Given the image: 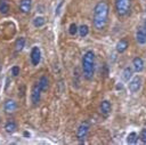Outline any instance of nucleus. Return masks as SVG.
Returning a JSON list of instances; mask_svg holds the SVG:
<instances>
[{
	"label": "nucleus",
	"instance_id": "1",
	"mask_svg": "<svg viewBox=\"0 0 146 145\" xmlns=\"http://www.w3.org/2000/svg\"><path fill=\"white\" fill-rule=\"evenodd\" d=\"M108 11H110V6L105 0H100L97 2V5L94 8V17H92L94 27L96 30L102 31L105 29L108 18Z\"/></svg>",
	"mask_w": 146,
	"mask_h": 145
},
{
	"label": "nucleus",
	"instance_id": "2",
	"mask_svg": "<svg viewBox=\"0 0 146 145\" xmlns=\"http://www.w3.org/2000/svg\"><path fill=\"white\" fill-rule=\"evenodd\" d=\"M82 72L87 80H91L95 72V54L92 50L86 51L82 57Z\"/></svg>",
	"mask_w": 146,
	"mask_h": 145
},
{
	"label": "nucleus",
	"instance_id": "3",
	"mask_svg": "<svg viewBox=\"0 0 146 145\" xmlns=\"http://www.w3.org/2000/svg\"><path fill=\"white\" fill-rule=\"evenodd\" d=\"M115 11L119 16H127L131 8V0H115L114 1Z\"/></svg>",
	"mask_w": 146,
	"mask_h": 145
},
{
	"label": "nucleus",
	"instance_id": "4",
	"mask_svg": "<svg viewBox=\"0 0 146 145\" xmlns=\"http://www.w3.org/2000/svg\"><path fill=\"white\" fill-rule=\"evenodd\" d=\"M89 122L88 121H83L80 123V126L78 127V130H76V138L79 139V142H84L88 137V134H89Z\"/></svg>",
	"mask_w": 146,
	"mask_h": 145
},
{
	"label": "nucleus",
	"instance_id": "5",
	"mask_svg": "<svg viewBox=\"0 0 146 145\" xmlns=\"http://www.w3.org/2000/svg\"><path fill=\"white\" fill-rule=\"evenodd\" d=\"M40 95H41V89H40L39 84L35 83L32 88V91H31V100H32L33 105H36L40 102Z\"/></svg>",
	"mask_w": 146,
	"mask_h": 145
},
{
	"label": "nucleus",
	"instance_id": "6",
	"mask_svg": "<svg viewBox=\"0 0 146 145\" xmlns=\"http://www.w3.org/2000/svg\"><path fill=\"white\" fill-rule=\"evenodd\" d=\"M40 59H41L40 48L39 47H33L32 50H31V63H32V65L36 66L40 63Z\"/></svg>",
	"mask_w": 146,
	"mask_h": 145
},
{
	"label": "nucleus",
	"instance_id": "7",
	"mask_svg": "<svg viewBox=\"0 0 146 145\" xmlns=\"http://www.w3.org/2000/svg\"><path fill=\"white\" fill-rule=\"evenodd\" d=\"M140 86H141V78H140L139 75H137V76H135V78L130 81V83H129V89H130L131 92H136V91H138V90L140 89Z\"/></svg>",
	"mask_w": 146,
	"mask_h": 145
},
{
	"label": "nucleus",
	"instance_id": "8",
	"mask_svg": "<svg viewBox=\"0 0 146 145\" xmlns=\"http://www.w3.org/2000/svg\"><path fill=\"white\" fill-rule=\"evenodd\" d=\"M32 8V0H21L19 2V10L23 14H29Z\"/></svg>",
	"mask_w": 146,
	"mask_h": 145
},
{
	"label": "nucleus",
	"instance_id": "9",
	"mask_svg": "<svg viewBox=\"0 0 146 145\" xmlns=\"http://www.w3.org/2000/svg\"><path fill=\"white\" fill-rule=\"evenodd\" d=\"M136 40L139 45H144L146 43V30L144 27H140L137 30V33H136Z\"/></svg>",
	"mask_w": 146,
	"mask_h": 145
},
{
	"label": "nucleus",
	"instance_id": "10",
	"mask_svg": "<svg viewBox=\"0 0 146 145\" xmlns=\"http://www.w3.org/2000/svg\"><path fill=\"white\" fill-rule=\"evenodd\" d=\"M17 105H16V102L14 99H7L5 102V105H3V110L6 113H13L15 110H16Z\"/></svg>",
	"mask_w": 146,
	"mask_h": 145
},
{
	"label": "nucleus",
	"instance_id": "11",
	"mask_svg": "<svg viewBox=\"0 0 146 145\" xmlns=\"http://www.w3.org/2000/svg\"><path fill=\"white\" fill-rule=\"evenodd\" d=\"M132 65H133V70L136 71V72H141L143 70H144V61H143V58H140V57H135L133 59H132Z\"/></svg>",
	"mask_w": 146,
	"mask_h": 145
},
{
	"label": "nucleus",
	"instance_id": "12",
	"mask_svg": "<svg viewBox=\"0 0 146 145\" xmlns=\"http://www.w3.org/2000/svg\"><path fill=\"white\" fill-rule=\"evenodd\" d=\"M99 111L103 115L107 116L110 113H111V103L108 100H103L100 103V106H99Z\"/></svg>",
	"mask_w": 146,
	"mask_h": 145
},
{
	"label": "nucleus",
	"instance_id": "13",
	"mask_svg": "<svg viewBox=\"0 0 146 145\" xmlns=\"http://www.w3.org/2000/svg\"><path fill=\"white\" fill-rule=\"evenodd\" d=\"M129 47V42L127 41V39H121L117 43H116V51L117 53H124Z\"/></svg>",
	"mask_w": 146,
	"mask_h": 145
},
{
	"label": "nucleus",
	"instance_id": "14",
	"mask_svg": "<svg viewBox=\"0 0 146 145\" xmlns=\"http://www.w3.org/2000/svg\"><path fill=\"white\" fill-rule=\"evenodd\" d=\"M38 84H39L41 91H46V90L48 89V87H49V80H48V78H47L46 75H42V76L39 79Z\"/></svg>",
	"mask_w": 146,
	"mask_h": 145
},
{
	"label": "nucleus",
	"instance_id": "15",
	"mask_svg": "<svg viewBox=\"0 0 146 145\" xmlns=\"http://www.w3.org/2000/svg\"><path fill=\"white\" fill-rule=\"evenodd\" d=\"M9 11V2L8 0H0V14H8Z\"/></svg>",
	"mask_w": 146,
	"mask_h": 145
},
{
	"label": "nucleus",
	"instance_id": "16",
	"mask_svg": "<svg viewBox=\"0 0 146 145\" xmlns=\"http://www.w3.org/2000/svg\"><path fill=\"white\" fill-rule=\"evenodd\" d=\"M16 129H17V126H16V123H15L14 121H8V122L6 123V126H5V130H6L8 134H13Z\"/></svg>",
	"mask_w": 146,
	"mask_h": 145
},
{
	"label": "nucleus",
	"instance_id": "17",
	"mask_svg": "<svg viewBox=\"0 0 146 145\" xmlns=\"http://www.w3.org/2000/svg\"><path fill=\"white\" fill-rule=\"evenodd\" d=\"M78 32H79V34H80V37H81V38L87 37V35H88V33H89V27H88V25L82 24L81 26H79V27H78Z\"/></svg>",
	"mask_w": 146,
	"mask_h": 145
},
{
	"label": "nucleus",
	"instance_id": "18",
	"mask_svg": "<svg viewBox=\"0 0 146 145\" xmlns=\"http://www.w3.org/2000/svg\"><path fill=\"white\" fill-rule=\"evenodd\" d=\"M24 46H25V39L24 38H19L15 42V50L16 51H22Z\"/></svg>",
	"mask_w": 146,
	"mask_h": 145
},
{
	"label": "nucleus",
	"instance_id": "19",
	"mask_svg": "<svg viewBox=\"0 0 146 145\" xmlns=\"http://www.w3.org/2000/svg\"><path fill=\"white\" fill-rule=\"evenodd\" d=\"M131 76H132V69L128 66V67H125V69L123 70V72H122V78H123L124 81H129V79H131Z\"/></svg>",
	"mask_w": 146,
	"mask_h": 145
},
{
	"label": "nucleus",
	"instance_id": "20",
	"mask_svg": "<svg viewBox=\"0 0 146 145\" xmlns=\"http://www.w3.org/2000/svg\"><path fill=\"white\" fill-rule=\"evenodd\" d=\"M44 23H46V19H44L42 16H38V17H35V18L33 19V25H34L35 27H41V26L44 25Z\"/></svg>",
	"mask_w": 146,
	"mask_h": 145
},
{
	"label": "nucleus",
	"instance_id": "21",
	"mask_svg": "<svg viewBox=\"0 0 146 145\" xmlns=\"http://www.w3.org/2000/svg\"><path fill=\"white\" fill-rule=\"evenodd\" d=\"M138 140V135L136 132H130L127 137V143L128 144H136Z\"/></svg>",
	"mask_w": 146,
	"mask_h": 145
},
{
	"label": "nucleus",
	"instance_id": "22",
	"mask_svg": "<svg viewBox=\"0 0 146 145\" xmlns=\"http://www.w3.org/2000/svg\"><path fill=\"white\" fill-rule=\"evenodd\" d=\"M68 33H70L71 35H75V34L78 33V26H76L75 23H72V24L70 25V27H68Z\"/></svg>",
	"mask_w": 146,
	"mask_h": 145
},
{
	"label": "nucleus",
	"instance_id": "23",
	"mask_svg": "<svg viewBox=\"0 0 146 145\" xmlns=\"http://www.w3.org/2000/svg\"><path fill=\"white\" fill-rule=\"evenodd\" d=\"M139 139H140L143 143H146V128H144V129L140 131V135H139Z\"/></svg>",
	"mask_w": 146,
	"mask_h": 145
},
{
	"label": "nucleus",
	"instance_id": "24",
	"mask_svg": "<svg viewBox=\"0 0 146 145\" xmlns=\"http://www.w3.org/2000/svg\"><path fill=\"white\" fill-rule=\"evenodd\" d=\"M11 74H13L14 76H17V75L19 74V67H18V66H13V67H11Z\"/></svg>",
	"mask_w": 146,
	"mask_h": 145
},
{
	"label": "nucleus",
	"instance_id": "25",
	"mask_svg": "<svg viewBox=\"0 0 146 145\" xmlns=\"http://www.w3.org/2000/svg\"><path fill=\"white\" fill-rule=\"evenodd\" d=\"M62 6H63V1H60V2L58 3V6H57V8H56V11H55V15H58V14H59V9H60Z\"/></svg>",
	"mask_w": 146,
	"mask_h": 145
},
{
	"label": "nucleus",
	"instance_id": "26",
	"mask_svg": "<svg viewBox=\"0 0 146 145\" xmlns=\"http://www.w3.org/2000/svg\"><path fill=\"white\" fill-rule=\"evenodd\" d=\"M0 71H1V65H0Z\"/></svg>",
	"mask_w": 146,
	"mask_h": 145
}]
</instances>
